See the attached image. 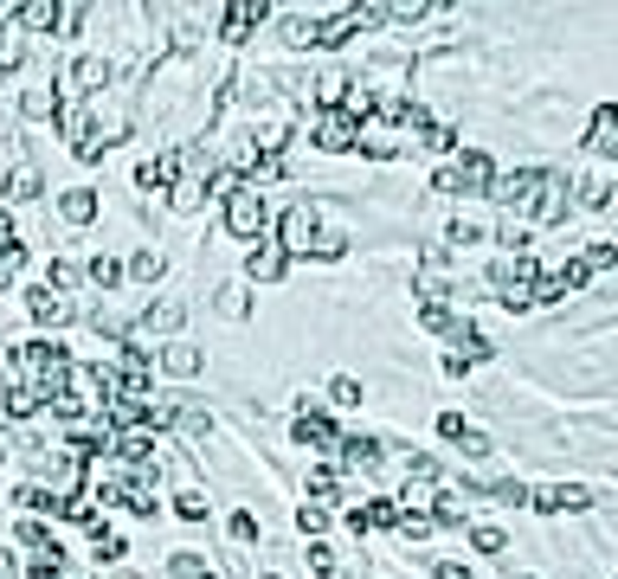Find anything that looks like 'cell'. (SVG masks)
<instances>
[{"instance_id":"3","label":"cell","mask_w":618,"mask_h":579,"mask_svg":"<svg viewBox=\"0 0 618 579\" xmlns=\"http://www.w3.org/2000/svg\"><path fill=\"white\" fill-rule=\"evenodd\" d=\"M490 181H496V168H490V155L484 149H470L464 162H451V168H438V193H490Z\"/></svg>"},{"instance_id":"17","label":"cell","mask_w":618,"mask_h":579,"mask_svg":"<svg viewBox=\"0 0 618 579\" xmlns=\"http://www.w3.org/2000/svg\"><path fill=\"white\" fill-rule=\"evenodd\" d=\"M14 20L33 26V33H52V26H64V7H45V0H39V7H14Z\"/></svg>"},{"instance_id":"12","label":"cell","mask_w":618,"mask_h":579,"mask_svg":"<svg viewBox=\"0 0 618 579\" xmlns=\"http://www.w3.org/2000/svg\"><path fill=\"white\" fill-rule=\"evenodd\" d=\"M290 438H297L303 451H341V438H335V425H329L322 412H303V418L290 425Z\"/></svg>"},{"instance_id":"7","label":"cell","mask_w":618,"mask_h":579,"mask_svg":"<svg viewBox=\"0 0 618 579\" xmlns=\"http://www.w3.org/2000/svg\"><path fill=\"white\" fill-rule=\"evenodd\" d=\"M374 20H387V7H335L322 26H316V45H341V39H355V33H368Z\"/></svg>"},{"instance_id":"13","label":"cell","mask_w":618,"mask_h":579,"mask_svg":"<svg viewBox=\"0 0 618 579\" xmlns=\"http://www.w3.org/2000/svg\"><path fill=\"white\" fill-rule=\"evenodd\" d=\"M26 309H33V322H39V329H58V322H72V303H64L58 290H45V283L33 290V297H26Z\"/></svg>"},{"instance_id":"43","label":"cell","mask_w":618,"mask_h":579,"mask_svg":"<svg viewBox=\"0 0 618 579\" xmlns=\"http://www.w3.org/2000/svg\"><path fill=\"white\" fill-rule=\"evenodd\" d=\"M0 457H7V451H0Z\"/></svg>"},{"instance_id":"16","label":"cell","mask_w":618,"mask_h":579,"mask_svg":"<svg viewBox=\"0 0 618 579\" xmlns=\"http://www.w3.org/2000/svg\"><path fill=\"white\" fill-rule=\"evenodd\" d=\"M341 457H348V464H361V470H374V464H380V438L355 431V438H341Z\"/></svg>"},{"instance_id":"19","label":"cell","mask_w":618,"mask_h":579,"mask_svg":"<svg viewBox=\"0 0 618 579\" xmlns=\"http://www.w3.org/2000/svg\"><path fill=\"white\" fill-rule=\"evenodd\" d=\"M58 560H64V554H58V541H52V547H39V554L26 560V579H58Z\"/></svg>"},{"instance_id":"24","label":"cell","mask_w":618,"mask_h":579,"mask_svg":"<svg viewBox=\"0 0 618 579\" xmlns=\"http://www.w3.org/2000/svg\"><path fill=\"white\" fill-rule=\"evenodd\" d=\"M78 277H84V270H78L72 258H52V277H45V290H72Z\"/></svg>"},{"instance_id":"29","label":"cell","mask_w":618,"mask_h":579,"mask_svg":"<svg viewBox=\"0 0 618 579\" xmlns=\"http://www.w3.org/2000/svg\"><path fill=\"white\" fill-rule=\"evenodd\" d=\"M168 566H174V579H213V573H206V566H200V554H174Z\"/></svg>"},{"instance_id":"30","label":"cell","mask_w":618,"mask_h":579,"mask_svg":"<svg viewBox=\"0 0 618 579\" xmlns=\"http://www.w3.org/2000/svg\"><path fill=\"white\" fill-rule=\"evenodd\" d=\"M142 329H181V303H162V309H149V316H142Z\"/></svg>"},{"instance_id":"40","label":"cell","mask_w":618,"mask_h":579,"mask_svg":"<svg viewBox=\"0 0 618 579\" xmlns=\"http://www.w3.org/2000/svg\"><path fill=\"white\" fill-rule=\"evenodd\" d=\"M309 489L316 496H335V470H309Z\"/></svg>"},{"instance_id":"8","label":"cell","mask_w":618,"mask_h":579,"mask_svg":"<svg viewBox=\"0 0 618 579\" xmlns=\"http://www.w3.org/2000/svg\"><path fill=\"white\" fill-rule=\"evenodd\" d=\"M270 20V7H264V0H239V7H226V26H220V39L226 45H245L258 26Z\"/></svg>"},{"instance_id":"5","label":"cell","mask_w":618,"mask_h":579,"mask_svg":"<svg viewBox=\"0 0 618 579\" xmlns=\"http://www.w3.org/2000/svg\"><path fill=\"white\" fill-rule=\"evenodd\" d=\"M567 193H574L567 174L541 168V187H535V206H528V226H561V220H567Z\"/></svg>"},{"instance_id":"20","label":"cell","mask_w":618,"mask_h":579,"mask_svg":"<svg viewBox=\"0 0 618 579\" xmlns=\"http://www.w3.org/2000/svg\"><path fill=\"white\" fill-rule=\"evenodd\" d=\"M91 547H97V560L110 566V560H123V535H110V528H97L91 522Z\"/></svg>"},{"instance_id":"23","label":"cell","mask_w":618,"mask_h":579,"mask_svg":"<svg viewBox=\"0 0 618 579\" xmlns=\"http://www.w3.org/2000/svg\"><path fill=\"white\" fill-rule=\"evenodd\" d=\"M580 200H586V206H612V181H605V174H586V181H580Z\"/></svg>"},{"instance_id":"14","label":"cell","mask_w":618,"mask_h":579,"mask_svg":"<svg viewBox=\"0 0 618 579\" xmlns=\"http://www.w3.org/2000/svg\"><path fill=\"white\" fill-rule=\"evenodd\" d=\"M58 212H64V226H91V220H97V193H91V187L58 193Z\"/></svg>"},{"instance_id":"6","label":"cell","mask_w":618,"mask_h":579,"mask_svg":"<svg viewBox=\"0 0 618 579\" xmlns=\"http://www.w3.org/2000/svg\"><path fill=\"white\" fill-rule=\"evenodd\" d=\"M316 149H329V155H348V149H361V123L348 116V110H316Z\"/></svg>"},{"instance_id":"25","label":"cell","mask_w":618,"mask_h":579,"mask_svg":"<svg viewBox=\"0 0 618 579\" xmlns=\"http://www.w3.org/2000/svg\"><path fill=\"white\" fill-rule=\"evenodd\" d=\"M445 239H451V245H484V226H476V220H451Z\"/></svg>"},{"instance_id":"33","label":"cell","mask_w":618,"mask_h":579,"mask_svg":"<svg viewBox=\"0 0 618 579\" xmlns=\"http://www.w3.org/2000/svg\"><path fill=\"white\" fill-rule=\"evenodd\" d=\"M226 528H232V541H258V515H251V509H239Z\"/></svg>"},{"instance_id":"34","label":"cell","mask_w":618,"mask_h":579,"mask_svg":"<svg viewBox=\"0 0 618 579\" xmlns=\"http://www.w3.org/2000/svg\"><path fill=\"white\" fill-rule=\"evenodd\" d=\"M174 515H181V522H206V496H181Z\"/></svg>"},{"instance_id":"26","label":"cell","mask_w":618,"mask_h":579,"mask_svg":"<svg viewBox=\"0 0 618 579\" xmlns=\"http://www.w3.org/2000/svg\"><path fill=\"white\" fill-rule=\"evenodd\" d=\"M341 251H348V239H341V232H322V239L309 245V258H322V264H335Z\"/></svg>"},{"instance_id":"39","label":"cell","mask_w":618,"mask_h":579,"mask_svg":"<svg viewBox=\"0 0 618 579\" xmlns=\"http://www.w3.org/2000/svg\"><path fill=\"white\" fill-rule=\"evenodd\" d=\"M438 438H464V418L457 412H438Z\"/></svg>"},{"instance_id":"10","label":"cell","mask_w":618,"mask_h":579,"mask_svg":"<svg viewBox=\"0 0 618 579\" xmlns=\"http://www.w3.org/2000/svg\"><path fill=\"white\" fill-rule=\"evenodd\" d=\"M586 149L599 162H618V103H599L593 110V129H586Z\"/></svg>"},{"instance_id":"22","label":"cell","mask_w":618,"mask_h":579,"mask_svg":"<svg viewBox=\"0 0 618 579\" xmlns=\"http://www.w3.org/2000/svg\"><path fill=\"white\" fill-rule=\"evenodd\" d=\"M162 270H168V258H162V251H142V258L129 264V277H135V283H155Z\"/></svg>"},{"instance_id":"2","label":"cell","mask_w":618,"mask_h":579,"mask_svg":"<svg viewBox=\"0 0 618 579\" xmlns=\"http://www.w3.org/2000/svg\"><path fill=\"white\" fill-rule=\"evenodd\" d=\"M264 226H270L264 193H258V187H239V193L226 200V232H232V239H245V245H258V239H264Z\"/></svg>"},{"instance_id":"11","label":"cell","mask_w":618,"mask_h":579,"mask_svg":"<svg viewBox=\"0 0 618 579\" xmlns=\"http://www.w3.org/2000/svg\"><path fill=\"white\" fill-rule=\"evenodd\" d=\"M174 174H181V155H174V149H162L155 162L135 168V187H142V193H174Z\"/></svg>"},{"instance_id":"4","label":"cell","mask_w":618,"mask_h":579,"mask_svg":"<svg viewBox=\"0 0 618 579\" xmlns=\"http://www.w3.org/2000/svg\"><path fill=\"white\" fill-rule=\"evenodd\" d=\"M316 226H322L316 200H290V212L278 220V245H284L290 258H309V245H316Z\"/></svg>"},{"instance_id":"15","label":"cell","mask_w":618,"mask_h":579,"mask_svg":"<svg viewBox=\"0 0 618 579\" xmlns=\"http://www.w3.org/2000/svg\"><path fill=\"white\" fill-rule=\"evenodd\" d=\"M162 368H168L174 380H193V374H200V348H187V341H174V348L162 354Z\"/></svg>"},{"instance_id":"28","label":"cell","mask_w":618,"mask_h":579,"mask_svg":"<svg viewBox=\"0 0 618 579\" xmlns=\"http://www.w3.org/2000/svg\"><path fill=\"white\" fill-rule=\"evenodd\" d=\"M470 547H476V554H503V547H509V535H503V528H476V535H470Z\"/></svg>"},{"instance_id":"32","label":"cell","mask_w":618,"mask_h":579,"mask_svg":"<svg viewBox=\"0 0 618 579\" xmlns=\"http://www.w3.org/2000/svg\"><path fill=\"white\" fill-rule=\"evenodd\" d=\"M297 528H303V535H322V528H329V509H316V502H309V509H297Z\"/></svg>"},{"instance_id":"37","label":"cell","mask_w":618,"mask_h":579,"mask_svg":"<svg viewBox=\"0 0 618 579\" xmlns=\"http://www.w3.org/2000/svg\"><path fill=\"white\" fill-rule=\"evenodd\" d=\"M335 399H341V406H361V380L341 374V380H335Z\"/></svg>"},{"instance_id":"27","label":"cell","mask_w":618,"mask_h":579,"mask_svg":"<svg viewBox=\"0 0 618 579\" xmlns=\"http://www.w3.org/2000/svg\"><path fill=\"white\" fill-rule=\"evenodd\" d=\"M39 193V174L33 168H14V181H7V200H33Z\"/></svg>"},{"instance_id":"31","label":"cell","mask_w":618,"mask_h":579,"mask_svg":"<svg viewBox=\"0 0 618 579\" xmlns=\"http://www.w3.org/2000/svg\"><path fill=\"white\" fill-rule=\"evenodd\" d=\"M586 502H593V496H586L580 483H561V515H580V509H586Z\"/></svg>"},{"instance_id":"21","label":"cell","mask_w":618,"mask_h":579,"mask_svg":"<svg viewBox=\"0 0 618 579\" xmlns=\"http://www.w3.org/2000/svg\"><path fill=\"white\" fill-rule=\"evenodd\" d=\"M20 264H26V251H20V239H7V245H0V290H7V283L20 277Z\"/></svg>"},{"instance_id":"35","label":"cell","mask_w":618,"mask_h":579,"mask_svg":"<svg viewBox=\"0 0 618 579\" xmlns=\"http://www.w3.org/2000/svg\"><path fill=\"white\" fill-rule=\"evenodd\" d=\"M612 258H618V245H586V258H580V264H586V270H605Z\"/></svg>"},{"instance_id":"38","label":"cell","mask_w":618,"mask_h":579,"mask_svg":"<svg viewBox=\"0 0 618 579\" xmlns=\"http://www.w3.org/2000/svg\"><path fill=\"white\" fill-rule=\"evenodd\" d=\"M309 566H316L322 579H335V554H329V547H309Z\"/></svg>"},{"instance_id":"41","label":"cell","mask_w":618,"mask_h":579,"mask_svg":"<svg viewBox=\"0 0 618 579\" xmlns=\"http://www.w3.org/2000/svg\"><path fill=\"white\" fill-rule=\"evenodd\" d=\"M432 573H438V579H470V566H457V560H438Z\"/></svg>"},{"instance_id":"36","label":"cell","mask_w":618,"mask_h":579,"mask_svg":"<svg viewBox=\"0 0 618 579\" xmlns=\"http://www.w3.org/2000/svg\"><path fill=\"white\" fill-rule=\"evenodd\" d=\"M457 445H464L470 457H490V438H484V431H470V425H464V438H457Z\"/></svg>"},{"instance_id":"1","label":"cell","mask_w":618,"mask_h":579,"mask_svg":"<svg viewBox=\"0 0 618 579\" xmlns=\"http://www.w3.org/2000/svg\"><path fill=\"white\" fill-rule=\"evenodd\" d=\"M72 354H64L58 341H20L14 354H7V387H20V393H33L39 406H52L58 393H72Z\"/></svg>"},{"instance_id":"18","label":"cell","mask_w":618,"mask_h":579,"mask_svg":"<svg viewBox=\"0 0 618 579\" xmlns=\"http://www.w3.org/2000/svg\"><path fill=\"white\" fill-rule=\"evenodd\" d=\"M84 277H91V283H97V290H110V283H123V264H116V258H103V251H97V258H91V264H84Z\"/></svg>"},{"instance_id":"42","label":"cell","mask_w":618,"mask_h":579,"mask_svg":"<svg viewBox=\"0 0 618 579\" xmlns=\"http://www.w3.org/2000/svg\"><path fill=\"white\" fill-rule=\"evenodd\" d=\"M509 579H535V573H509Z\"/></svg>"},{"instance_id":"9","label":"cell","mask_w":618,"mask_h":579,"mask_svg":"<svg viewBox=\"0 0 618 579\" xmlns=\"http://www.w3.org/2000/svg\"><path fill=\"white\" fill-rule=\"evenodd\" d=\"M284 264H290V251H284L278 239H258V245H251V258H245V277H251V283H278V277H284Z\"/></svg>"}]
</instances>
